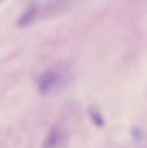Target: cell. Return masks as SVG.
I'll return each instance as SVG.
<instances>
[{"label": "cell", "mask_w": 147, "mask_h": 148, "mask_svg": "<svg viewBox=\"0 0 147 148\" xmlns=\"http://www.w3.org/2000/svg\"><path fill=\"white\" fill-rule=\"evenodd\" d=\"M64 79V74L57 72V70H49L41 78V83H39V88L42 92L47 94V92L54 91L55 88L60 86L61 81Z\"/></svg>", "instance_id": "cell-1"}]
</instances>
